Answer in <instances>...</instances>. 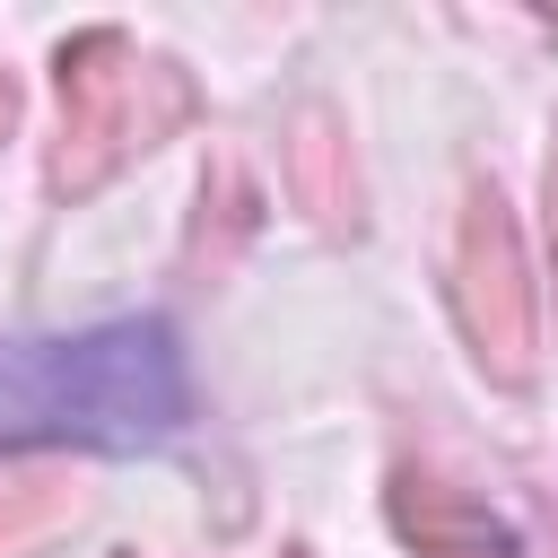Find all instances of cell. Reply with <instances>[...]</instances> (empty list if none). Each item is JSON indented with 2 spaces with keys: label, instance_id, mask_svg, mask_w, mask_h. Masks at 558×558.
Here are the masks:
<instances>
[{
  "label": "cell",
  "instance_id": "1",
  "mask_svg": "<svg viewBox=\"0 0 558 558\" xmlns=\"http://www.w3.org/2000/svg\"><path fill=\"white\" fill-rule=\"evenodd\" d=\"M183 410H192V375L157 314L0 349V453H17V445L131 453V445L174 436Z\"/></svg>",
  "mask_w": 558,
  "mask_h": 558
}]
</instances>
